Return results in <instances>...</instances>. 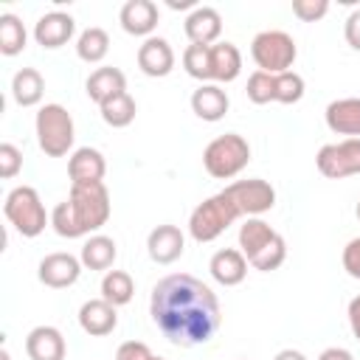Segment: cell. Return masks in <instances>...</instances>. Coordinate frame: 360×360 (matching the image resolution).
Returning a JSON list of instances; mask_svg holds the SVG:
<instances>
[{
	"label": "cell",
	"mask_w": 360,
	"mask_h": 360,
	"mask_svg": "<svg viewBox=\"0 0 360 360\" xmlns=\"http://www.w3.org/2000/svg\"><path fill=\"white\" fill-rule=\"evenodd\" d=\"M22 169V152L14 143H0V177L11 180Z\"/></svg>",
	"instance_id": "34"
},
{
	"label": "cell",
	"mask_w": 360,
	"mask_h": 360,
	"mask_svg": "<svg viewBox=\"0 0 360 360\" xmlns=\"http://www.w3.org/2000/svg\"><path fill=\"white\" fill-rule=\"evenodd\" d=\"M37 141L48 158H62L73 149V118L62 104H45L37 112Z\"/></svg>",
	"instance_id": "6"
},
{
	"label": "cell",
	"mask_w": 360,
	"mask_h": 360,
	"mask_svg": "<svg viewBox=\"0 0 360 360\" xmlns=\"http://www.w3.org/2000/svg\"><path fill=\"white\" fill-rule=\"evenodd\" d=\"M329 11V0H292V14L301 22H315Z\"/></svg>",
	"instance_id": "35"
},
{
	"label": "cell",
	"mask_w": 360,
	"mask_h": 360,
	"mask_svg": "<svg viewBox=\"0 0 360 360\" xmlns=\"http://www.w3.org/2000/svg\"><path fill=\"white\" fill-rule=\"evenodd\" d=\"M135 295V281L129 273L124 270H107L101 278V298L110 301L112 307H124L129 304Z\"/></svg>",
	"instance_id": "27"
},
{
	"label": "cell",
	"mask_w": 360,
	"mask_h": 360,
	"mask_svg": "<svg viewBox=\"0 0 360 360\" xmlns=\"http://www.w3.org/2000/svg\"><path fill=\"white\" fill-rule=\"evenodd\" d=\"M135 112H138V107H135V98H132L129 93L112 96L110 101L101 104V118H104V124H110V127H115V129L129 127V124L135 121Z\"/></svg>",
	"instance_id": "30"
},
{
	"label": "cell",
	"mask_w": 360,
	"mask_h": 360,
	"mask_svg": "<svg viewBox=\"0 0 360 360\" xmlns=\"http://www.w3.org/2000/svg\"><path fill=\"white\" fill-rule=\"evenodd\" d=\"M118 20H121V28H124L127 34H132V37H146V39H149V34L158 28L160 14H158V6H155L152 0H127V3L121 6Z\"/></svg>",
	"instance_id": "14"
},
{
	"label": "cell",
	"mask_w": 360,
	"mask_h": 360,
	"mask_svg": "<svg viewBox=\"0 0 360 360\" xmlns=\"http://www.w3.org/2000/svg\"><path fill=\"white\" fill-rule=\"evenodd\" d=\"M250 56L264 73H287L298 56L295 39L287 31H259L250 42Z\"/></svg>",
	"instance_id": "8"
},
{
	"label": "cell",
	"mask_w": 360,
	"mask_h": 360,
	"mask_svg": "<svg viewBox=\"0 0 360 360\" xmlns=\"http://www.w3.org/2000/svg\"><path fill=\"white\" fill-rule=\"evenodd\" d=\"M273 360H307V357H304L301 352H295V349H281Z\"/></svg>",
	"instance_id": "41"
},
{
	"label": "cell",
	"mask_w": 360,
	"mask_h": 360,
	"mask_svg": "<svg viewBox=\"0 0 360 360\" xmlns=\"http://www.w3.org/2000/svg\"><path fill=\"white\" fill-rule=\"evenodd\" d=\"M349 326H352V335L360 340V295L349 301Z\"/></svg>",
	"instance_id": "39"
},
{
	"label": "cell",
	"mask_w": 360,
	"mask_h": 360,
	"mask_svg": "<svg viewBox=\"0 0 360 360\" xmlns=\"http://www.w3.org/2000/svg\"><path fill=\"white\" fill-rule=\"evenodd\" d=\"M79 326L93 335V338H104L118 326V312L110 301L104 298H90L79 307Z\"/></svg>",
	"instance_id": "17"
},
{
	"label": "cell",
	"mask_w": 360,
	"mask_h": 360,
	"mask_svg": "<svg viewBox=\"0 0 360 360\" xmlns=\"http://www.w3.org/2000/svg\"><path fill=\"white\" fill-rule=\"evenodd\" d=\"M318 360H354V357H352V352H349V349L329 346V349H323V352H321V357H318Z\"/></svg>",
	"instance_id": "40"
},
{
	"label": "cell",
	"mask_w": 360,
	"mask_h": 360,
	"mask_svg": "<svg viewBox=\"0 0 360 360\" xmlns=\"http://www.w3.org/2000/svg\"><path fill=\"white\" fill-rule=\"evenodd\" d=\"M304 98V79L295 70L276 73V101L281 104H295Z\"/></svg>",
	"instance_id": "33"
},
{
	"label": "cell",
	"mask_w": 360,
	"mask_h": 360,
	"mask_svg": "<svg viewBox=\"0 0 360 360\" xmlns=\"http://www.w3.org/2000/svg\"><path fill=\"white\" fill-rule=\"evenodd\" d=\"M248 98L253 104H270L276 101V76L273 73H264V70H253L248 76Z\"/></svg>",
	"instance_id": "32"
},
{
	"label": "cell",
	"mask_w": 360,
	"mask_h": 360,
	"mask_svg": "<svg viewBox=\"0 0 360 360\" xmlns=\"http://www.w3.org/2000/svg\"><path fill=\"white\" fill-rule=\"evenodd\" d=\"M115 256H118L115 242H112L110 236H104V233L90 236V239L82 245V253H79L82 267H87V270H110L112 262H115Z\"/></svg>",
	"instance_id": "25"
},
{
	"label": "cell",
	"mask_w": 360,
	"mask_h": 360,
	"mask_svg": "<svg viewBox=\"0 0 360 360\" xmlns=\"http://www.w3.org/2000/svg\"><path fill=\"white\" fill-rule=\"evenodd\" d=\"M183 248H186V236L177 225H158L149 239H146V250H149V259L158 262V264H172L183 256Z\"/></svg>",
	"instance_id": "13"
},
{
	"label": "cell",
	"mask_w": 360,
	"mask_h": 360,
	"mask_svg": "<svg viewBox=\"0 0 360 360\" xmlns=\"http://www.w3.org/2000/svg\"><path fill=\"white\" fill-rule=\"evenodd\" d=\"M76 53L82 62L96 65L110 53V37L104 28H84L76 39Z\"/></svg>",
	"instance_id": "28"
},
{
	"label": "cell",
	"mask_w": 360,
	"mask_h": 360,
	"mask_svg": "<svg viewBox=\"0 0 360 360\" xmlns=\"http://www.w3.org/2000/svg\"><path fill=\"white\" fill-rule=\"evenodd\" d=\"M183 68L191 79H211V45H188L183 51Z\"/></svg>",
	"instance_id": "31"
},
{
	"label": "cell",
	"mask_w": 360,
	"mask_h": 360,
	"mask_svg": "<svg viewBox=\"0 0 360 360\" xmlns=\"http://www.w3.org/2000/svg\"><path fill=\"white\" fill-rule=\"evenodd\" d=\"M242 73V53L233 42L211 45V79L214 82H233Z\"/></svg>",
	"instance_id": "24"
},
{
	"label": "cell",
	"mask_w": 360,
	"mask_h": 360,
	"mask_svg": "<svg viewBox=\"0 0 360 360\" xmlns=\"http://www.w3.org/2000/svg\"><path fill=\"white\" fill-rule=\"evenodd\" d=\"M225 194L233 200V205L245 217H259V214H264L276 205V188L262 177L236 180V183L225 186Z\"/></svg>",
	"instance_id": "10"
},
{
	"label": "cell",
	"mask_w": 360,
	"mask_h": 360,
	"mask_svg": "<svg viewBox=\"0 0 360 360\" xmlns=\"http://www.w3.org/2000/svg\"><path fill=\"white\" fill-rule=\"evenodd\" d=\"M107 172V160L98 149L93 146H82L70 155L68 160V174H70V183L73 186H87V183H101Z\"/></svg>",
	"instance_id": "18"
},
{
	"label": "cell",
	"mask_w": 360,
	"mask_h": 360,
	"mask_svg": "<svg viewBox=\"0 0 360 360\" xmlns=\"http://www.w3.org/2000/svg\"><path fill=\"white\" fill-rule=\"evenodd\" d=\"M65 338L56 326H34L25 338L28 360H65Z\"/></svg>",
	"instance_id": "21"
},
{
	"label": "cell",
	"mask_w": 360,
	"mask_h": 360,
	"mask_svg": "<svg viewBox=\"0 0 360 360\" xmlns=\"http://www.w3.org/2000/svg\"><path fill=\"white\" fill-rule=\"evenodd\" d=\"M84 90H87L90 101H96V104L101 107V104L110 101L112 96L127 93V76H124L118 68H96V70L87 76Z\"/></svg>",
	"instance_id": "22"
},
{
	"label": "cell",
	"mask_w": 360,
	"mask_h": 360,
	"mask_svg": "<svg viewBox=\"0 0 360 360\" xmlns=\"http://www.w3.org/2000/svg\"><path fill=\"white\" fill-rule=\"evenodd\" d=\"M239 248H242L248 264H253L262 273L278 270L284 264V259H287L284 236L278 231H273L259 217H248L245 225L239 228Z\"/></svg>",
	"instance_id": "3"
},
{
	"label": "cell",
	"mask_w": 360,
	"mask_h": 360,
	"mask_svg": "<svg viewBox=\"0 0 360 360\" xmlns=\"http://www.w3.org/2000/svg\"><path fill=\"white\" fill-rule=\"evenodd\" d=\"M42 93H45V82L39 76V70L34 68H22L14 73L11 79V96L20 107H37L42 101Z\"/></svg>",
	"instance_id": "26"
},
{
	"label": "cell",
	"mask_w": 360,
	"mask_h": 360,
	"mask_svg": "<svg viewBox=\"0 0 360 360\" xmlns=\"http://www.w3.org/2000/svg\"><path fill=\"white\" fill-rule=\"evenodd\" d=\"M222 34V17L211 6H194L191 14L186 17V37L191 45H217Z\"/></svg>",
	"instance_id": "15"
},
{
	"label": "cell",
	"mask_w": 360,
	"mask_h": 360,
	"mask_svg": "<svg viewBox=\"0 0 360 360\" xmlns=\"http://www.w3.org/2000/svg\"><path fill=\"white\" fill-rule=\"evenodd\" d=\"M326 127L335 135H349V138H360V98L349 96V98H335L326 104Z\"/></svg>",
	"instance_id": "19"
},
{
	"label": "cell",
	"mask_w": 360,
	"mask_h": 360,
	"mask_svg": "<svg viewBox=\"0 0 360 360\" xmlns=\"http://www.w3.org/2000/svg\"><path fill=\"white\" fill-rule=\"evenodd\" d=\"M3 214L6 219L14 225V231L20 236H39L45 231V222H48V214H45V205L37 194V188L31 186H17L8 191L6 202H3Z\"/></svg>",
	"instance_id": "7"
},
{
	"label": "cell",
	"mask_w": 360,
	"mask_h": 360,
	"mask_svg": "<svg viewBox=\"0 0 360 360\" xmlns=\"http://www.w3.org/2000/svg\"><path fill=\"white\" fill-rule=\"evenodd\" d=\"M0 360H11V357H8V352H6V349H3V352H0Z\"/></svg>",
	"instance_id": "42"
},
{
	"label": "cell",
	"mask_w": 360,
	"mask_h": 360,
	"mask_svg": "<svg viewBox=\"0 0 360 360\" xmlns=\"http://www.w3.org/2000/svg\"><path fill=\"white\" fill-rule=\"evenodd\" d=\"M25 25L17 14H0V53L3 56H17L25 48Z\"/></svg>",
	"instance_id": "29"
},
{
	"label": "cell",
	"mask_w": 360,
	"mask_h": 360,
	"mask_svg": "<svg viewBox=\"0 0 360 360\" xmlns=\"http://www.w3.org/2000/svg\"><path fill=\"white\" fill-rule=\"evenodd\" d=\"M37 276L45 287L51 290H62V287H70L79 281L82 276V259H76L73 253H48L39 267H37Z\"/></svg>",
	"instance_id": "11"
},
{
	"label": "cell",
	"mask_w": 360,
	"mask_h": 360,
	"mask_svg": "<svg viewBox=\"0 0 360 360\" xmlns=\"http://www.w3.org/2000/svg\"><path fill=\"white\" fill-rule=\"evenodd\" d=\"M343 270L352 276V278H360V236H354L346 248H343Z\"/></svg>",
	"instance_id": "37"
},
{
	"label": "cell",
	"mask_w": 360,
	"mask_h": 360,
	"mask_svg": "<svg viewBox=\"0 0 360 360\" xmlns=\"http://www.w3.org/2000/svg\"><path fill=\"white\" fill-rule=\"evenodd\" d=\"M357 219H360V202H357Z\"/></svg>",
	"instance_id": "43"
},
{
	"label": "cell",
	"mask_w": 360,
	"mask_h": 360,
	"mask_svg": "<svg viewBox=\"0 0 360 360\" xmlns=\"http://www.w3.org/2000/svg\"><path fill=\"white\" fill-rule=\"evenodd\" d=\"M138 68L152 79L169 76L174 68V51L169 45V39H163V37L143 39V45L138 48Z\"/></svg>",
	"instance_id": "12"
},
{
	"label": "cell",
	"mask_w": 360,
	"mask_h": 360,
	"mask_svg": "<svg viewBox=\"0 0 360 360\" xmlns=\"http://www.w3.org/2000/svg\"><path fill=\"white\" fill-rule=\"evenodd\" d=\"M149 312L163 338L191 349L208 343L219 329V301L208 284L188 273H172L152 287Z\"/></svg>",
	"instance_id": "1"
},
{
	"label": "cell",
	"mask_w": 360,
	"mask_h": 360,
	"mask_svg": "<svg viewBox=\"0 0 360 360\" xmlns=\"http://www.w3.org/2000/svg\"><path fill=\"white\" fill-rule=\"evenodd\" d=\"M343 37H346V42H349L354 51H360V8H354V11L346 17Z\"/></svg>",
	"instance_id": "38"
},
{
	"label": "cell",
	"mask_w": 360,
	"mask_h": 360,
	"mask_svg": "<svg viewBox=\"0 0 360 360\" xmlns=\"http://www.w3.org/2000/svg\"><path fill=\"white\" fill-rule=\"evenodd\" d=\"M152 360H163V357H152Z\"/></svg>",
	"instance_id": "44"
},
{
	"label": "cell",
	"mask_w": 360,
	"mask_h": 360,
	"mask_svg": "<svg viewBox=\"0 0 360 360\" xmlns=\"http://www.w3.org/2000/svg\"><path fill=\"white\" fill-rule=\"evenodd\" d=\"M315 166L329 180H343V177L360 174V138L323 143L315 155Z\"/></svg>",
	"instance_id": "9"
},
{
	"label": "cell",
	"mask_w": 360,
	"mask_h": 360,
	"mask_svg": "<svg viewBox=\"0 0 360 360\" xmlns=\"http://www.w3.org/2000/svg\"><path fill=\"white\" fill-rule=\"evenodd\" d=\"M248 160H250V143L236 132H225L214 138L202 152V166L217 180L236 177L248 166Z\"/></svg>",
	"instance_id": "5"
},
{
	"label": "cell",
	"mask_w": 360,
	"mask_h": 360,
	"mask_svg": "<svg viewBox=\"0 0 360 360\" xmlns=\"http://www.w3.org/2000/svg\"><path fill=\"white\" fill-rule=\"evenodd\" d=\"M110 219V191L104 183H87V186H70L68 200H62L53 214L51 225L65 239L87 236L90 231H98Z\"/></svg>",
	"instance_id": "2"
},
{
	"label": "cell",
	"mask_w": 360,
	"mask_h": 360,
	"mask_svg": "<svg viewBox=\"0 0 360 360\" xmlns=\"http://www.w3.org/2000/svg\"><path fill=\"white\" fill-rule=\"evenodd\" d=\"M239 208L233 205V200L219 191L208 200H202L191 217H188V233L194 242H214L219 233H225L236 219H239Z\"/></svg>",
	"instance_id": "4"
},
{
	"label": "cell",
	"mask_w": 360,
	"mask_h": 360,
	"mask_svg": "<svg viewBox=\"0 0 360 360\" xmlns=\"http://www.w3.org/2000/svg\"><path fill=\"white\" fill-rule=\"evenodd\" d=\"M228 107H231V98L219 84H200L191 93V110L202 121H219L228 112Z\"/></svg>",
	"instance_id": "23"
},
{
	"label": "cell",
	"mask_w": 360,
	"mask_h": 360,
	"mask_svg": "<svg viewBox=\"0 0 360 360\" xmlns=\"http://www.w3.org/2000/svg\"><path fill=\"white\" fill-rule=\"evenodd\" d=\"M76 31V20L65 11H48L34 22V39L42 48H62Z\"/></svg>",
	"instance_id": "16"
},
{
	"label": "cell",
	"mask_w": 360,
	"mask_h": 360,
	"mask_svg": "<svg viewBox=\"0 0 360 360\" xmlns=\"http://www.w3.org/2000/svg\"><path fill=\"white\" fill-rule=\"evenodd\" d=\"M152 357H155V354H152L149 346L141 343V340H127V343H121L118 352H115V360H152Z\"/></svg>",
	"instance_id": "36"
},
{
	"label": "cell",
	"mask_w": 360,
	"mask_h": 360,
	"mask_svg": "<svg viewBox=\"0 0 360 360\" xmlns=\"http://www.w3.org/2000/svg\"><path fill=\"white\" fill-rule=\"evenodd\" d=\"M208 270H211L214 281H219L222 287H236V284H242L245 276H248V259H245V253L236 250V248H222V250H217V253L211 256Z\"/></svg>",
	"instance_id": "20"
}]
</instances>
